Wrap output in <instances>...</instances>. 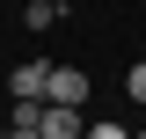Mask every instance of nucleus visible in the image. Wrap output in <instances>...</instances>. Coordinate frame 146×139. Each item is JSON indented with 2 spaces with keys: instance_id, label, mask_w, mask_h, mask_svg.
Here are the masks:
<instances>
[{
  "instance_id": "obj_1",
  "label": "nucleus",
  "mask_w": 146,
  "mask_h": 139,
  "mask_svg": "<svg viewBox=\"0 0 146 139\" xmlns=\"http://www.w3.org/2000/svg\"><path fill=\"white\" fill-rule=\"evenodd\" d=\"M44 103L80 110V103H88V73H80V66H51V88H44Z\"/></svg>"
},
{
  "instance_id": "obj_10",
  "label": "nucleus",
  "mask_w": 146,
  "mask_h": 139,
  "mask_svg": "<svg viewBox=\"0 0 146 139\" xmlns=\"http://www.w3.org/2000/svg\"><path fill=\"white\" fill-rule=\"evenodd\" d=\"M0 139H7V132H0Z\"/></svg>"
},
{
  "instance_id": "obj_8",
  "label": "nucleus",
  "mask_w": 146,
  "mask_h": 139,
  "mask_svg": "<svg viewBox=\"0 0 146 139\" xmlns=\"http://www.w3.org/2000/svg\"><path fill=\"white\" fill-rule=\"evenodd\" d=\"M131 139H146V124H139V132H131Z\"/></svg>"
},
{
  "instance_id": "obj_6",
  "label": "nucleus",
  "mask_w": 146,
  "mask_h": 139,
  "mask_svg": "<svg viewBox=\"0 0 146 139\" xmlns=\"http://www.w3.org/2000/svg\"><path fill=\"white\" fill-rule=\"evenodd\" d=\"M124 88H131V103H139V110H146V59H139V66H131V73H124Z\"/></svg>"
},
{
  "instance_id": "obj_3",
  "label": "nucleus",
  "mask_w": 146,
  "mask_h": 139,
  "mask_svg": "<svg viewBox=\"0 0 146 139\" xmlns=\"http://www.w3.org/2000/svg\"><path fill=\"white\" fill-rule=\"evenodd\" d=\"M44 139H88L80 110H66V103H44Z\"/></svg>"
},
{
  "instance_id": "obj_2",
  "label": "nucleus",
  "mask_w": 146,
  "mask_h": 139,
  "mask_svg": "<svg viewBox=\"0 0 146 139\" xmlns=\"http://www.w3.org/2000/svg\"><path fill=\"white\" fill-rule=\"evenodd\" d=\"M44 88H51V66H44V59H29V66L7 73V95H15V103H44Z\"/></svg>"
},
{
  "instance_id": "obj_5",
  "label": "nucleus",
  "mask_w": 146,
  "mask_h": 139,
  "mask_svg": "<svg viewBox=\"0 0 146 139\" xmlns=\"http://www.w3.org/2000/svg\"><path fill=\"white\" fill-rule=\"evenodd\" d=\"M58 15H66V7H51V0H29V7H22V22H29V29H51Z\"/></svg>"
},
{
  "instance_id": "obj_4",
  "label": "nucleus",
  "mask_w": 146,
  "mask_h": 139,
  "mask_svg": "<svg viewBox=\"0 0 146 139\" xmlns=\"http://www.w3.org/2000/svg\"><path fill=\"white\" fill-rule=\"evenodd\" d=\"M7 132H44V103H15V117H7Z\"/></svg>"
},
{
  "instance_id": "obj_7",
  "label": "nucleus",
  "mask_w": 146,
  "mask_h": 139,
  "mask_svg": "<svg viewBox=\"0 0 146 139\" xmlns=\"http://www.w3.org/2000/svg\"><path fill=\"white\" fill-rule=\"evenodd\" d=\"M88 139H131V132H124V124H110V117H102V124H88Z\"/></svg>"
},
{
  "instance_id": "obj_9",
  "label": "nucleus",
  "mask_w": 146,
  "mask_h": 139,
  "mask_svg": "<svg viewBox=\"0 0 146 139\" xmlns=\"http://www.w3.org/2000/svg\"><path fill=\"white\" fill-rule=\"evenodd\" d=\"M51 7H66V0H51Z\"/></svg>"
}]
</instances>
